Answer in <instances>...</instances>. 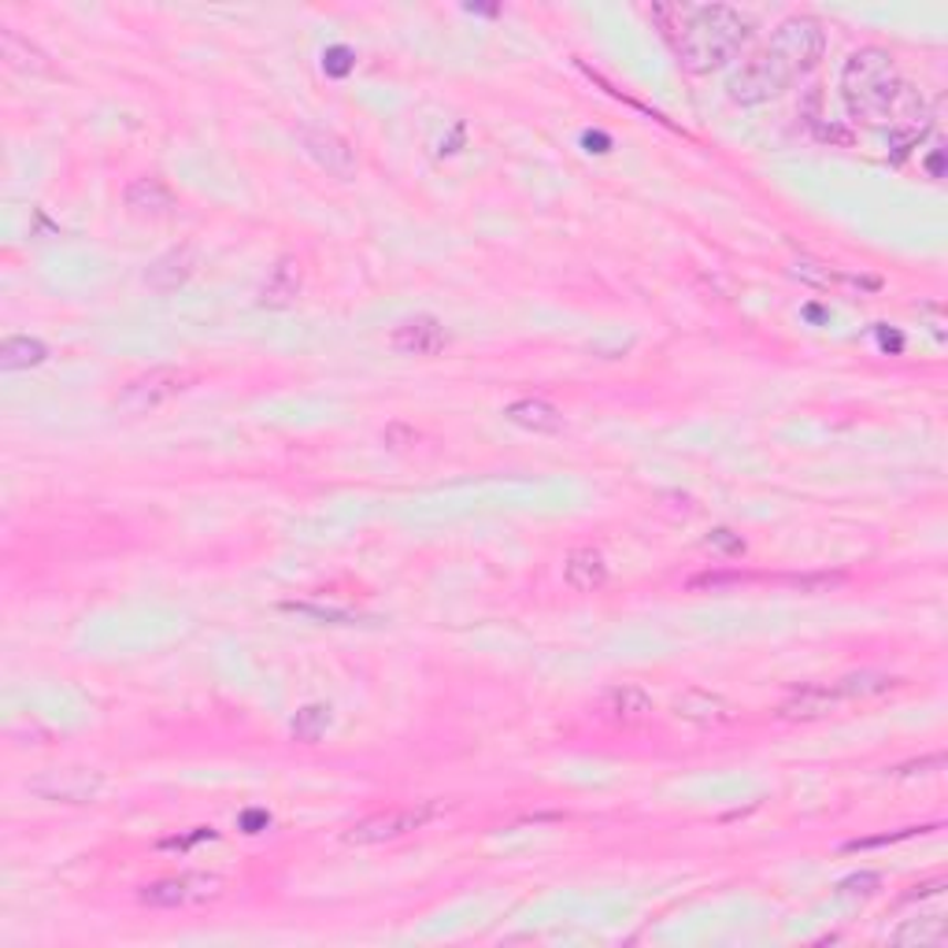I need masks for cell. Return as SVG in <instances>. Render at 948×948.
I'll return each instance as SVG.
<instances>
[{"instance_id":"cell-8","label":"cell","mask_w":948,"mask_h":948,"mask_svg":"<svg viewBox=\"0 0 948 948\" xmlns=\"http://www.w3.org/2000/svg\"><path fill=\"white\" fill-rule=\"evenodd\" d=\"M301 141H304V149H308L312 160L319 164L326 175L341 178V182H345V178L356 175V149L341 138V134L319 130V126H308V130L301 134Z\"/></svg>"},{"instance_id":"cell-28","label":"cell","mask_w":948,"mask_h":948,"mask_svg":"<svg viewBox=\"0 0 948 948\" xmlns=\"http://www.w3.org/2000/svg\"><path fill=\"white\" fill-rule=\"evenodd\" d=\"M789 586L804 589V593H826L841 582V575H797V578H786Z\"/></svg>"},{"instance_id":"cell-24","label":"cell","mask_w":948,"mask_h":948,"mask_svg":"<svg viewBox=\"0 0 948 948\" xmlns=\"http://www.w3.org/2000/svg\"><path fill=\"white\" fill-rule=\"evenodd\" d=\"M282 612H293V615L315 619V623H337V626H352V623H360V615L341 612V608H315V604H297V600H286V604H282Z\"/></svg>"},{"instance_id":"cell-5","label":"cell","mask_w":948,"mask_h":948,"mask_svg":"<svg viewBox=\"0 0 948 948\" xmlns=\"http://www.w3.org/2000/svg\"><path fill=\"white\" fill-rule=\"evenodd\" d=\"M189 386H193V375L182 371V367H152V371L138 375L134 382H126L115 404H119L126 415H149L156 408H164L167 400L186 393Z\"/></svg>"},{"instance_id":"cell-3","label":"cell","mask_w":948,"mask_h":948,"mask_svg":"<svg viewBox=\"0 0 948 948\" xmlns=\"http://www.w3.org/2000/svg\"><path fill=\"white\" fill-rule=\"evenodd\" d=\"M904 82L897 63L886 49H860L852 52L845 71H841V101L856 123H882L897 112V101L904 97Z\"/></svg>"},{"instance_id":"cell-26","label":"cell","mask_w":948,"mask_h":948,"mask_svg":"<svg viewBox=\"0 0 948 948\" xmlns=\"http://www.w3.org/2000/svg\"><path fill=\"white\" fill-rule=\"evenodd\" d=\"M704 545H708L712 552H719V556H741L745 552V541L734 530H712Z\"/></svg>"},{"instance_id":"cell-31","label":"cell","mask_w":948,"mask_h":948,"mask_svg":"<svg viewBox=\"0 0 948 948\" xmlns=\"http://www.w3.org/2000/svg\"><path fill=\"white\" fill-rule=\"evenodd\" d=\"M945 767V756H926V760H919V763H904V767H897V771L893 775H934V771H941Z\"/></svg>"},{"instance_id":"cell-21","label":"cell","mask_w":948,"mask_h":948,"mask_svg":"<svg viewBox=\"0 0 948 948\" xmlns=\"http://www.w3.org/2000/svg\"><path fill=\"white\" fill-rule=\"evenodd\" d=\"M0 52H4V60L12 63L15 71H34V75H38V71L49 67L45 56H41V52L30 45L27 38H19L12 27L0 30Z\"/></svg>"},{"instance_id":"cell-25","label":"cell","mask_w":948,"mask_h":948,"mask_svg":"<svg viewBox=\"0 0 948 948\" xmlns=\"http://www.w3.org/2000/svg\"><path fill=\"white\" fill-rule=\"evenodd\" d=\"M352 63H356V56H352V49H345V45H334V49H326V56H323V67H326V75H334V78H345L352 71Z\"/></svg>"},{"instance_id":"cell-14","label":"cell","mask_w":948,"mask_h":948,"mask_svg":"<svg viewBox=\"0 0 948 948\" xmlns=\"http://www.w3.org/2000/svg\"><path fill=\"white\" fill-rule=\"evenodd\" d=\"M600 715L619 723V726L645 723L652 715V697L641 686H615L600 697Z\"/></svg>"},{"instance_id":"cell-18","label":"cell","mask_w":948,"mask_h":948,"mask_svg":"<svg viewBox=\"0 0 948 948\" xmlns=\"http://www.w3.org/2000/svg\"><path fill=\"white\" fill-rule=\"evenodd\" d=\"M563 578L578 593H593L608 582V563L597 549H575L563 563Z\"/></svg>"},{"instance_id":"cell-6","label":"cell","mask_w":948,"mask_h":948,"mask_svg":"<svg viewBox=\"0 0 948 948\" xmlns=\"http://www.w3.org/2000/svg\"><path fill=\"white\" fill-rule=\"evenodd\" d=\"M30 793L52 804H93L104 793V775L93 767H52L30 782Z\"/></svg>"},{"instance_id":"cell-1","label":"cell","mask_w":948,"mask_h":948,"mask_svg":"<svg viewBox=\"0 0 948 948\" xmlns=\"http://www.w3.org/2000/svg\"><path fill=\"white\" fill-rule=\"evenodd\" d=\"M823 52L826 30L808 15H789L786 23H778L775 38L734 71L730 82H726V93H730L734 104H763L778 97L789 82L815 71Z\"/></svg>"},{"instance_id":"cell-35","label":"cell","mask_w":948,"mask_h":948,"mask_svg":"<svg viewBox=\"0 0 948 948\" xmlns=\"http://www.w3.org/2000/svg\"><path fill=\"white\" fill-rule=\"evenodd\" d=\"M930 175H934V178H941V152H934V156H930Z\"/></svg>"},{"instance_id":"cell-29","label":"cell","mask_w":948,"mask_h":948,"mask_svg":"<svg viewBox=\"0 0 948 948\" xmlns=\"http://www.w3.org/2000/svg\"><path fill=\"white\" fill-rule=\"evenodd\" d=\"M926 826H908V830H900V834H882V838H863V841H849V852H860V849H878V845H893V841H904V838H915V834H923Z\"/></svg>"},{"instance_id":"cell-32","label":"cell","mask_w":948,"mask_h":948,"mask_svg":"<svg viewBox=\"0 0 948 948\" xmlns=\"http://www.w3.org/2000/svg\"><path fill=\"white\" fill-rule=\"evenodd\" d=\"M878 882H882L878 874H852V878L841 882V889L845 893H874L878 889Z\"/></svg>"},{"instance_id":"cell-19","label":"cell","mask_w":948,"mask_h":948,"mask_svg":"<svg viewBox=\"0 0 948 948\" xmlns=\"http://www.w3.org/2000/svg\"><path fill=\"white\" fill-rule=\"evenodd\" d=\"M45 360H49V349L38 337H8V341L0 345V367H4V371H30V367H41Z\"/></svg>"},{"instance_id":"cell-12","label":"cell","mask_w":948,"mask_h":948,"mask_svg":"<svg viewBox=\"0 0 948 948\" xmlns=\"http://www.w3.org/2000/svg\"><path fill=\"white\" fill-rule=\"evenodd\" d=\"M841 704L838 686H804L797 689L793 697H786L778 704V719L786 723H811V719H826Z\"/></svg>"},{"instance_id":"cell-17","label":"cell","mask_w":948,"mask_h":948,"mask_svg":"<svg viewBox=\"0 0 948 948\" xmlns=\"http://www.w3.org/2000/svg\"><path fill=\"white\" fill-rule=\"evenodd\" d=\"M504 419L519 430H530V434H560L563 430L560 408L545 404V400H515L508 412H504Z\"/></svg>"},{"instance_id":"cell-27","label":"cell","mask_w":948,"mask_h":948,"mask_svg":"<svg viewBox=\"0 0 948 948\" xmlns=\"http://www.w3.org/2000/svg\"><path fill=\"white\" fill-rule=\"evenodd\" d=\"M749 582V575H737V571H726V575H697L689 578V589H726V586H741Z\"/></svg>"},{"instance_id":"cell-22","label":"cell","mask_w":948,"mask_h":948,"mask_svg":"<svg viewBox=\"0 0 948 948\" xmlns=\"http://www.w3.org/2000/svg\"><path fill=\"white\" fill-rule=\"evenodd\" d=\"M330 723H334V715H330L326 704H308V708H301L297 715H293L289 734H293V741L315 745L326 730H330Z\"/></svg>"},{"instance_id":"cell-34","label":"cell","mask_w":948,"mask_h":948,"mask_svg":"<svg viewBox=\"0 0 948 948\" xmlns=\"http://www.w3.org/2000/svg\"><path fill=\"white\" fill-rule=\"evenodd\" d=\"M271 815L267 811H245V819H241V826L249 830V834H260V826H267Z\"/></svg>"},{"instance_id":"cell-33","label":"cell","mask_w":948,"mask_h":948,"mask_svg":"<svg viewBox=\"0 0 948 948\" xmlns=\"http://www.w3.org/2000/svg\"><path fill=\"white\" fill-rule=\"evenodd\" d=\"M212 838H215V830H212V826H197L193 834L164 841V849H189V845H197V841H212Z\"/></svg>"},{"instance_id":"cell-15","label":"cell","mask_w":948,"mask_h":948,"mask_svg":"<svg viewBox=\"0 0 948 948\" xmlns=\"http://www.w3.org/2000/svg\"><path fill=\"white\" fill-rule=\"evenodd\" d=\"M126 208H130L134 215L160 219V215L175 212V193L164 178H138V182L126 186Z\"/></svg>"},{"instance_id":"cell-7","label":"cell","mask_w":948,"mask_h":948,"mask_svg":"<svg viewBox=\"0 0 948 948\" xmlns=\"http://www.w3.org/2000/svg\"><path fill=\"white\" fill-rule=\"evenodd\" d=\"M223 893L215 874H182V878H160L141 889V904L149 908H197Z\"/></svg>"},{"instance_id":"cell-30","label":"cell","mask_w":948,"mask_h":948,"mask_svg":"<svg viewBox=\"0 0 948 948\" xmlns=\"http://www.w3.org/2000/svg\"><path fill=\"white\" fill-rule=\"evenodd\" d=\"M382 441L389 449H408V445H415L419 441V434L412 426H404V423H389L386 430H382Z\"/></svg>"},{"instance_id":"cell-13","label":"cell","mask_w":948,"mask_h":948,"mask_svg":"<svg viewBox=\"0 0 948 948\" xmlns=\"http://www.w3.org/2000/svg\"><path fill=\"white\" fill-rule=\"evenodd\" d=\"M197 271V249L189 245H178L171 252H164L160 260L149 263L145 271V286H152L156 293H175L178 286H186Z\"/></svg>"},{"instance_id":"cell-23","label":"cell","mask_w":948,"mask_h":948,"mask_svg":"<svg viewBox=\"0 0 948 948\" xmlns=\"http://www.w3.org/2000/svg\"><path fill=\"white\" fill-rule=\"evenodd\" d=\"M893 945H941L945 941V923L937 915H926V919H908L900 930L889 934Z\"/></svg>"},{"instance_id":"cell-2","label":"cell","mask_w":948,"mask_h":948,"mask_svg":"<svg viewBox=\"0 0 948 948\" xmlns=\"http://www.w3.org/2000/svg\"><path fill=\"white\" fill-rule=\"evenodd\" d=\"M652 19L660 23L678 63L693 75H712L726 67L749 41V19L730 4H656Z\"/></svg>"},{"instance_id":"cell-11","label":"cell","mask_w":948,"mask_h":948,"mask_svg":"<svg viewBox=\"0 0 948 948\" xmlns=\"http://www.w3.org/2000/svg\"><path fill=\"white\" fill-rule=\"evenodd\" d=\"M304 289V271H301V260L297 256H282L271 275L263 278L260 286V308H271V312H282V308H293Z\"/></svg>"},{"instance_id":"cell-4","label":"cell","mask_w":948,"mask_h":948,"mask_svg":"<svg viewBox=\"0 0 948 948\" xmlns=\"http://www.w3.org/2000/svg\"><path fill=\"white\" fill-rule=\"evenodd\" d=\"M438 815H441V804H434V800L408 804V808H389L349 826L345 830V841H349V845H382V841H397V838H408L412 830H423L426 823H434Z\"/></svg>"},{"instance_id":"cell-9","label":"cell","mask_w":948,"mask_h":948,"mask_svg":"<svg viewBox=\"0 0 948 948\" xmlns=\"http://www.w3.org/2000/svg\"><path fill=\"white\" fill-rule=\"evenodd\" d=\"M674 715L693 726H726L737 719V708L730 701H723L719 693L708 689H682L674 697Z\"/></svg>"},{"instance_id":"cell-20","label":"cell","mask_w":948,"mask_h":948,"mask_svg":"<svg viewBox=\"0 0 948 948\" xmlns=\"http://www.w3.org/2000/svg\"><path fill=\"white\" fill-rule=\"evenodd\" d=\"M900 682L889 678V674H874V671H860V674H845V678L838 682V693L841 701H863V697H882V693L897 689Z\"/></svg>"},{"instance_id":"cell-16","label":"cell","mask_w":948,"mask_h":948,"mask_svg":"<svg viewBox=\"0 0 948 948\" xmlns=\"http://www.w3.org/2000/svg\"><path fill=\"white\" fill-rule=\"evenodd\" d=\"M793 275L804 278L808 286H815V289H878L882 286L878 278L841 275V271H834L830 263H819V260H808V256H800L793 263Z\"/></svg>"},{"instance_id":"cell-10","label":"cell","mask_w":948,"mask_h":948,"mask_svg":"<svg viewBox=\"0 0 948 948\" xmlns=\"http://www.w3.org/2000/svg\"><path fill=\"white\" fill-rule=\"evenodd\" d=\"M389 341H393V349L404 352V356H438L441 349H445L449 334L434 315H415V319L400 323Z\"/></svg>"}]
</instances>
